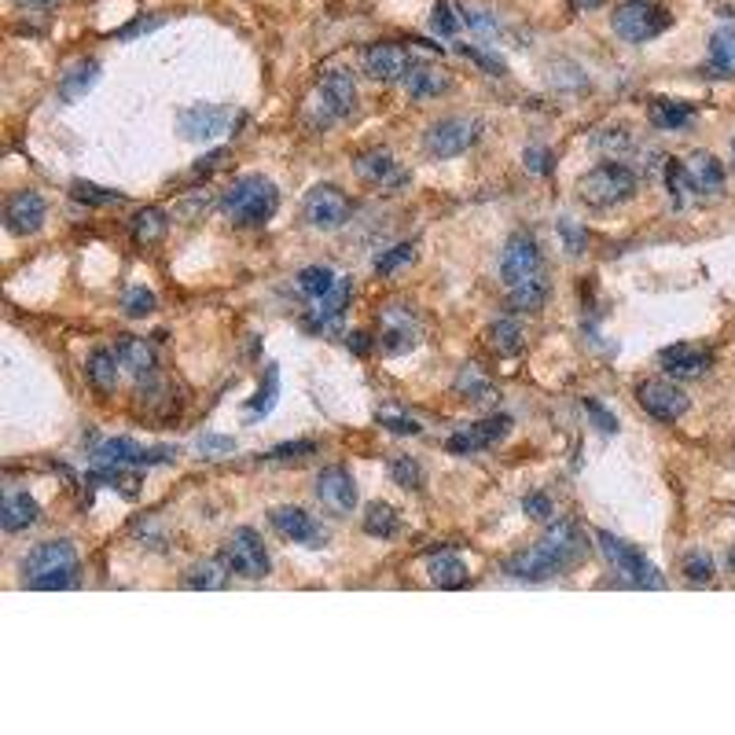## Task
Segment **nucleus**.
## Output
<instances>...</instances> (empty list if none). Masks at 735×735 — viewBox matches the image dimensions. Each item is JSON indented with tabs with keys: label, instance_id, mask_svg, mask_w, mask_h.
Here are the masks:
<instances>
[{
	"label": "nucleus",
	"instance_id": "1",
	"mask_svg": "<svg viewBox=\"0 0 735 735\" xmlns=\"http://www.w3.org/2000/svg\"><path fill=\"white\" fill-rule=\"evenodd\" d=\"M23 577L30 588H74L78 585V552L70 541H45L30 548V555L23 559Z\"/></svg>",
	"mask_w": 735,
	"mask_h": 735
},
{
	"label": "nucleus",
	"instance_id": "2",
	"mask_svg": "<svg viewBox=\"0 0 735 735\" xmlns=\"http://www.w3.org/2000/svg\"><path fill=\"white\" fill-rule=\"evenodd\" d=\"M280 206V188L269 177H239L225 195H221V210H225L239 228L265 225Z\"/></svg>",
	"mask_w": 735,
	"mask_h": 735
},
{
	"label": "nucleus",
	"instance_id": "3",
	"mask_svg": "<svg viewBox=\"0 0 735 735\" xmlns=\"http://www.w3.org/2000/svg\"><path fill=\"white\" fill-rule=\"evenodd\" d=\"M636 195V173L625 162H603L596 170H588L577 184V199L592 210H607Z\"/></svg>",
	"mask_w": 735,
	"mask_h": 735
},
{
	"label": "nucleus",
	"instance_id": "4",
	"mask_svg": "<svg viewBox=\"0 0 735 735\" xmlns=\"http://www.w3.org/2000/svg\"><path fill=\"white\" fill-rule=\"evenodd\" d=\"M600 548H603V559L622 574V581H629L633 588H666V577H662V570H658L651 559H647L640 548H633V544L618 541L614 533L600 530Z\"/></svg>",
	"mask_w": 735,
	"mask_h": 735
},
{
	"label": "nucleus",
	"instance_id": "5",
	"mask_svg": "<svg viewBox=\"0 0 735 735\" xmlns=\"http://www.w3.org/2000/svg\"><path fill=\"white\" fill-rule=\"evenodd\" d=\"M669 26V12H662L651 0H622L611 15V30L622 41H633V45H644L651 37H658Z\"/></svg>",
	"mask_w": 735,
	"mask_h": 735
},
{
	"label": "nucleus",
	"instance_id": "6",
	"mask_svg": "<svg viewBox=\"0 0 735 735\" xmlns=\"http://www.w3.org/2000/svg\"><path fill=\"white\" fill-rule=\"evenodd\" d=\"M225 563L232 566V574L250 577V581H258V577H265L272 570L269 548H265V541L250 526L232 530V537L225 544Z\"/></svg>",
	"mask_w": 735,
	"mask_h": 735
},
{
	"label": "nucleus",
	"instance_id": "7",
	"mask_svg": "<svg viewBox=\"0 0 735 735\" xmlns=\"http://www.w3.org/2000/svg\"><path fill=\"white\" fill-rule=\"evenodd\" d=\"M162 460H173V449H144L140 441L133 438H103L92 445V464L103 467H151L162 464Z\"/></svg>",
	"mask_w": 735,
	"mask_h": 735
},
{
	"label": "nucleus",
	"instance_id": "8",
	"mask_svg": "<svg viewBox=\"0 0 735 735\" xmlns=\"http://www.w3.org/2000/svg\"><path fill=\"white\" fill-rule=\"evenodd\" d=\"M666 173L669 177H677L688 192L695 195H717L724 192V166L721 159H713V155H706V151H695L691 159L677 162L669 159L666 162Z\"/></svg>",
	"mask_w": 735,
	"mask_h": 735
},
{
	"label": "nucleus",
	"instance_id": "9",
	"mask_svg": "<svg viewBox=\"0 0 735 735\" xmlns=\"http://www.w3.org/2000/svg\"><path fill=\"white\" fill-rule=\"evenodd\" d=\"M302 214H306L309 225L339 228L353 217V199L342 188H335V184H317L302 199Z\"/></svg>",
	"mask_w": 735,
	"mask_h": 735
},
{
	"label": "nucleus",
	"instance_id": "10",
	"mask_svg": "<svg viewBox=\"0 0 735 735\" xmlns=\"http://www.w3.org/2000/svg\"><path fill=\"white\" fill-rule=\"evenodd\" d=\"M544 276V258H541V247L533 243L530 236H511L504 243V254H500V280L511 287H519V283H530Z\"/></svg>",
	"mask_w": 735,
	"mask_h": 735
},
{
	"label": "nucleus",
	"instance_id": "11",
	"mask_svg": "<svg viewBox=\"0 0 735 735\" xmlns=\"http://www.w3.org/2000/svg\"><path fill=\"white\" fill-rule=\"evenodd\" d=\"M636 401H640L647 416L662 419V423H673V419H680L691 408V397L677 383H669V379H644L636 386Z\"/></svg>",
	"mask_w": 735,
	"mask_h": 735
},
{
	"label": "nucleus",
	"instance_id": "12",
	"mask_svg": "<svg viewBox=\"0 0 735 735\" xmlns=\"http://www.w3.org/2000/svg\"><path fill=\"white\" fill-rule=\"evenodd\" d=\"M475 136L478 122H471V118H438L427 129L423 144H427L434 159H456V155H464L467 147L475 144Z\"/></svg>",
	"mask_w": 735,
	"mask_h": 735
},
{
	"label": "nucleus",
	"instance_id": "13",
	"mask_svg": "<svg viewBox=\"0 0 735 735\" xmlns=\"http://www.w3.org/2000/svg\"><path fill=\"white\" fill-rule=\"evenodd\" d=\"M504 570L522 577V581H544V577H555V574H563V570H570V563L541 537L537 544H530V548H522V552L511 555L508 563H504Z\"/></svg>",
	"mask_w": 735,
	"mask_h": 735
},
{
	"label": "nucleus",
	"instance_id": "14",
	"mask_svg": "<svg viewBox=\"0 0 735 735\" xmlns=\"http://www.w3.org/2000/svg\"><path fill=\"white\" fill-rule=\"evenodd\" d=\"M353 173H357L364 184L383 188V192H394V188H401V184L408 181V173L397 166V159L386 151V147H368V151H361V155L353 159Z\"/></svg>",
	"mask_w": 735,
	"mask_h": 735
},
{
	"label": "nucleus",
	"instance_id": "15",
	"mask_svg": "<svg viewBox=\"0 0 735 735\" xmlns=\"http://www.w3.org/2000/svg\"><path fill=\"white\" fill-rule=\"evenodd\" d=\"M317 500L331 515H350L357 508L361 493H357V482H353L346 467H324L317 475Z\"/></svg>",
	"mask_w": 735,
	"mask_h": 735
},
{
	"label": "nucleus",
	"instance_id": "16",
	"mask_svg": "<svg viewBox=\"0 0 735 735\" xmlns=\"http://www.w3.org/2000/svg\"><path fill=\"white\" fill-rule=\"evenodd\" d=\"M45 217H48V203L45 195L37 192H15L4 203V228L12 236H34L37 228L45 225Z\"/></svg>",
	"mask_w": 735,
	"mask_h": 735
},
{
	"label": "nucleus",
	"instance_id": "17",
	"mask_svg": "<svg viewBox=\"0 0 735 735\" xmlns=\"http://www.w3.org/2000/svg\"><path fill=\"white\" fill-rule=\"evenodd\" d=\"M269 522L276 526V533L287 537V541L306 544V548H320V544L328 541V530H324V526H320V522L302 508H272Z\"/></svg>",
	"mask_w": 735,
	"mask_h": 735
},
{
	"label": "nucleus",
	"instance_id": "18",
	"mask_svg": "<svg viewBox=\"0 0 735 735\" xmlns=\"http://www.w3.org/2000/svg\"><path fill=\"white\" fill-rule=\"evenodd\" d=\"M364 74L375 81H405L408 70L416 67L412 59H408L405 45H394V41H379L364 52Z\"/></svg>",
	"mask_w": 735,
	"mask_h": 735
},
{
	"label": "nucleus",
	"instance_id": "19",
	"mask_svg": "<svg viewBox=\"0 0 735 735\" xmlns=\"http://www.w3.org/2000/svg\"><path fill=\"white\" fill-rule=\"evenodd\" d=\"M317 100L324 107V118H346V114L357 107V89H353V78L346 70H328L320 74L317 81Z\"/></svg>",
	"mask_w": 735,
	"mask_h": 735
},
{
	"label": "nucleus",
	"instance_id": "20",
	"mask_svg": "<svg viewBox=\"0 0 735 735\" xmlns=\"http://www.w3.org/2000/svg\"><path fill=\"white\" fill-rule=\"evenodd\" d=\"M511 430V419L508 416H486L471 423L467 430H456L453 438L445 441L449 445V453H478V449H489V445H497L504 434Z\"/></svg>",
	"mask_w": 735,
	"mask_h": 735
},
{
	"label": "nucleus",
	"instance_id": "21",
	"mask_svg": "<svg viewBox=\"0 0 735 735\" xmlns=\"http://www.w3.org/2000/svg\"><path fill=\"white\" fill-rule=\"evenodd\" d=\"M177 129H181V136L199 140V144L203 140H217L228 129V111L225 107H214V103H195V107H188L181 114Z\"/></svg>",
	"mask_w": 735,
	"mask_h": 735
},
{
	"label": "nucleus",
	"instance_id": "22",
	"mask_svg": "<svg viewBox=\"0 0 735 735\" xmlns=\"http://www.w3.org/2000/svg\"><path fill=\"white\" fill-rule=\"evenodd\" d=\"M544 541L552 544L555 552L563 555L570 566L585 563V559H588L585 530H581L574 519H552V522H548V530H544Z\"/></svg>",
	"mask_w": 735,
	"mask_h": 735
},
{
	"label": "nucleus",
	"instance_id": "23",
	"mask_svg": "<svg viewBox=\"0 0 735 735\" xmlns=\"http://www.w3.org/2000/svg\"><path fill=\"white\" fill-rule=\"evenodd\" d=\"M658 364L666 368L673 379H699L710 372V353L699 346H669L658 353Z\"/></svg>",
	"mask_w": 735,
	"mask_h": 735
},
{
	"label": "nucleus",
	"instance_id": "24",
	"mask_svg": "<svg viewBox=\"0 0 735 735\" xmlns=\"http://www.w3.org/2000/svg\"><path fill=\"white\" fill-rule=\"evenodd\" d=\"M401 85H405V92L412 100H438V96H445V92L453 89V78L441 67H434V63H416Z\"/></svg>",
	"mask_w": 735,
	"mask_h": 735
},
{
	"label": "nucleus",
	"instance_id": "25",
	"mask_svg": "<svg viewBox=\"0 0 735 735\" xmlns=\"http://www.w3.org/2000/svg\"><path fill=\"white\" fill-rule=\"evenodd\" d=\"M419 342L416 317L408 309H390L383 317V350L386 353H408Z\"/></svg>",
	"mask_w": 735,
	"mask_h": 735
},
{
	"label": "nucleus",
	"instance_id": "26",
	"mask_svg": "<svg viewBox=\"0 0 735 735\" xmlns=\"http://www.w3.org/2000/svg\"><path fill=\"white\" fill-rule=\"evenodd\" d=\"M100 70H103L100 59H92V56L74 59V67H70L67 74H63V81H59V100H63V103L81 100V96H85V92H89L92 85L100 81Z\"/></svg>",
	"mask_w": 735,
	"mask_h": 735
},
{
	"label": "nucleus",
	"instance_id": "27",
	"mask_svg": "<svg viewBox=\"0 0 735 735\" xmlns=\"http://www.w3.org/2000/svg\"><path fill=\"white\" fill-rule=\"evenodd\" d=\"M427 574L438 588H464L471 581V570L456 552H434L427 559Z\"/></svg>",
	"mask_w": 735,
	"mask_h": 735
},
{
	"label": "nucleus",
	"instance_id": "28",
	"mask_svg": "<svg viewBox=\"0 0 735 735\" xmlns=\"http://www.w3.org/2000/svg\"><path fill=\"white\" fill-rule=\"evenodd\" d=\"M34 522H37V500L30 493H4V504H0V526H4V533H23Z\"/></svg>",
	"mask_w": 735,
	"mask_h": 735
},
{
	"label": "nucleus",
	"instance_id": "29",
	"mask_svg": "<svg viewBox=\"0 0 735 735\" xmlns=\"http://www.w3.org/2000/svg\"><path fill=\"white\" fill-rule=\"evenodd\" d=\"M114 353H118V364H122V368H129L133 375H151V372H155V364H159V357H155V350H151V342L136 339V335H125V339H118Z\"/></svg>",
	"mask_w": 735,
	"mask_h": 735
},
{
	"label": "nucleus",
	"instance_id": "30",
	"mask_svg": "<svg viewBox=\"0 0 735 735\" xmlns=\"http://www.w3.org/2000/svg\"><path fill=\"white\" fill-rule=\"evenodd\" d=\"M85 379L96 394H111L114 379H118V353L114 350H92L85 361Z\"/></svg>",
	"mask_w": 735,
	"mask_h": 735
},
{
	"label": "nucleus",
	"instance_id": "31",
	"mask_svg": "<svg viewBox=\"0 0 735 735\" xmlns=\"http://www.w3.org/2000/svg\"><path fill=\"white\" fill-rule=\"evenodd\" d=\"M364 530L372 533V537H383V541H394L397 533L405 530V522L397 515L386 500H372L368 511H364Z\"/></svg>",
	"mask_w": 735,
	"mask_h": 735
},
{
	"label": "nucleus",
	"instance_id": "32",
	"mask_svg": "<svg viewBox=\"0 0 735 735\" xmlns=\"http://www.w3.org/2000/svg\"><path fill=\"white\" fill-rule=\"evenodd\" d=\"M710 70L721 78L735 74V26H721L710 37Z\"/></svg>",
	"mask_w": 735,
	"mask_h": 735
},
{
	"label": "nucleus",
	"instance_id": "33",
	"mask_svg": "<svg viewBox=\"0 0 735 735\" xmlns=\"http://www.w3.org/2000/svg\"><path fill=\"white\" fill-rule=\"evenodd\" d=\"M228 570H232V566H228L225 559H199V563L188 566V574H184V585L203 588V592H214V588H225Z\"/></svg>",
	"mask_w": 735,
	"mask_h": 735
},
{
	"label": "nucleus",
	"instance_id": "34",
	"mask_svg": "<svg viewBox=\"0 0 735 735\" xmlns=\"http://www.w3.org/2000/svg\"><path fill=\"white\" fill-rule=\"evenodd\" d=\"M647 118H651V125H658V129H684V125H691V118H695V107H691V103H680V100H655L647 107Z\"/></svg>",
	"mask_w": 735,
	"mask_h": 735
},
{
	"label": "nucleus",
	"instance_id": "35",
	"mask_svg": "<svg viewBox=\"0 0 735 735\" xmlns=\"http://www.w3.org/2000/svg\"><path fill=\"white\" fill-rule=\"evenodd\" d=\"M548 294H552V283H548V276H537V280H530V283L511 287L508 302H511V309H519V313H537V309L548 302Z\"/></svg>",
	"mask_w": 735,
	"mask_h": 735
},
{
	"label": "nucleus",
	"instance_id": "36",
	"mask_svg": "<svg viewBox=\"0 0 735 735\" xmlns=\"http://www.w3.org/2000/svg\"><path fill=\"white\" fill-rule=\"evenodd\" d=\"M166 228H170V217L162 214L159 206H144L133 214V236L140 243H162L166 239Z\"/></svg>",
	"mask_w": 735,
	"mask_h": 735
},
{
	"label": "nucleus",
	"instance_id": "37",
	"mask_svg": "<svg viewBox=\"0 0 735 735\" xmlns=\"http://www.w3.org/2000/svg\"><path fill=\"white\" fill-rule=\"evenodd\" d=\"M276 390H280V368L269 364V368H265V379H261V390L247 401V423H258V419L269 416L272 401H276Z\"/></svg>",
	"mask_w": 735,
	"mask_h": 735
},
{
	"label": "nucleus",
	"instance_id": "38",
	"mask_svg": "<svg viewBox=\"0 0 735 735\" xmlns=\"http://www.w3.org/2000/svg\"><path fill=\"white\" fill-rule=\"evenodd\" d=\"M489 342H493V350L504 353V357H515V353H522L519 320H511V317L493 320V328H489Z\"/></svg>",
	"mask_w": 735,
	"mask_h": 735
},
{
	"label": "nucleus",
	"instance_id": "39",
	"mask_svg": "<svg viewBox=\"0 0 735 735\" xmlns=\"http://www.w3.org/2000/svg\"><path fill=\"white\" fill-rule=\"evenodd\" d=\"M456 390L467 397V401H475V405H486V401H497V390L489 386V379L482 372H478L475 364L471 368H464L460 372V379H456Z\"/></svg>",
	"mask_w": 735,
	"mask_h": 735
},
{
	"label": "nucleus",
	"instance_id": "40",
	"mask_svg": "<svg viewBox=\"0 0 735 735\" xmlns=\"http://www.w3.org/2000/svg\"><path fill=\"white\" fill-rule=\"evenodd\" d=\"M430 30L438 37H456L460 30H464V15H460V8H453L449 0H438L434 4V12H430Z\"/></svg>",
	"mask_w": 735,
	"mask_h": 735
},
{
	"label": "nucleus",
	"instance_id": "41",
	"mask_svg": "<svg viewBox=\"0 0 735 735\" xmlns=\"http://www.w3.org/2000/svg\"><path fill=\"white\" fill-rule=\"evenodd\" d=\"M331 283H335V272L324 269V265H309V269L298 272V291L317 298V302L331 291Z\"/></svg>",
	"mask_w": 735,
	"mask_h": 735
},
{
	"label": "nucleus",
	"instance_id": "42",
	"mask_svg": "<svg viewBox=\"0 0 735 735\" xmlns=\"http://www.w3.org/2000/svg\"><path fill=\"white\" fill-rule=\"evenodd\" d=\"M70 199L78 206H103V203H122L125 195L111 192V188H96V184H89V181H78V184H70Z\"/></svg>",
	"mask_w": 735,
	"mask_h": 735
},
{
	"label": "nucleus",
	"instance_id": "43",
	"mask_svg": "<svg viewBox=\"0 0 735 735\" xmlns=\"http://www.w3.org/2000/svg\"><path fill=\"white\" fill-rule=\"evenodd\" d=\"M390 478H394L401 489H408V493H419V489H423V471H419V464L412 456H394V460H390Z\"/></svg>",
	"mask_w": 735,
	"mask_h": 735
},
{
	"label": "nucleus",
	"instance_id": "44",
	"mask_svg": "<svg viewBox=\"0 0 735 735\" xmlns=\"http://www.w3.org/2000/svg\"><path fill=\"white\" fill-rule=\"evenodd\" d=\"M350 291H353V283L342 276V280L331 283V291L320 298V313H324V320H335L342 317V309L350 306Z\"/></svg>",
	"mask_w": 735,
	"mask_h": 735
},
{
	"label": "nucleus",
	"instance_id": "45",
	"mask_svg": "<svg viewBox=\"0 0 735 735\" xmlns=\"http://www.w3.org/2000/svg\"><path fill=\"white\" fill-rule=\"evenodd\" d=\"M412 261H416V247H412V243H401V247L386 250V254L375 258V272H379V276H394L397 269H408Z\"/></svg>",
	"mask_w": 735,
	"mask_h": 735
},
{
	"label": "nucleus",
	"instance_id": "46",
	"mask_svg": "<svg viewBox=\"0 0 735 735\" xmlns=\"http://www.w3.org/2000/svg\"><path fill=\"white\" fill-rule=\"evenodd\" d=\"M122 309L129 313V317H147V313L155 309V294L147 291V287H125Z\"/></svg>",
	"mask_w": 735,
	"mask_h": 735
},
{
	"label": "nucleus",
	"instance_id": "47",
	"mask_svg": "<svg viewBox=\"0 0 735 735\" xmlns=\"http://www.w3.org/2000/svg\"><path fill=\"white\" fill-rule=\"evenodd\" d=\"M684 577H688V581H695V585H706V581L713 577V559L706 552L684 555Z\"/></svg>",
	"mask_w": 735,
	"mask_h": 735
},
{
	"label": "nucleus",
	"instance_id": "48",
	"mask_svg": "<svg viewBox=\"0 0 735 735\" xmlns=\"http://www.w3.org/2000/svg\"><path fill=\"white\" fill-rule=\"evenodd\" d=\"M460 15H464L467 30H478V34H497V23H493V15H489L486 8H478V4H460Z\"/></svg>",
	"mask_w": 735,
	"mask_h": 735
},
{
	"label": "nucleus",
	"instance_id": "49",
	"mask_svg": "<svg viewBox=\"0 0 735 735\" xmlns=\"http://www.w3.org/2000/svg\"><path fill=\"white\" fill-rule=\"evenodd\" d=\"M522 511H526L533 522H552L555 504H552V497H548V493H530V497L522 500Z\"/></svg>",
	"mask_w": 735,
	"mask_h": 735
},
{
	"label": "nucleus",
	"instance_id": "50",
	"mask_svg": "<svg viewBox=\"0 0 735 735\" xmlns=\"http://www.w3.org/2000/svg\"><path fill=\"white\" fill-rule=\"evenodd\" d=\"M166 23V19H162V15H140V19H133V23L129 26H122V30H118V41H125V37H144V34H151V30H159V26Z\"/></svg>",
	"mask_w": 735,
	"mask_h": 735
},
{
	"label": "nucleus",
	"instance_id": "51",
	"mask_svg": "<svg viewBox=\"0 0 735 735\" xmlns=\"http://www.w3.org/2000/svg\"><path fill=\"white\" fill-rule=\"evenodd\" d=\"M313 449H317L313 441H291V445H276V449H269L265 460H291V456H306V453H313Z\"/></svg>",
	"mask_w": 735,
	"mask_h": 735
},
{
	"label": "nucleus",
	"instance_id": "52",
	"mask_svg": "<svg viewBox=\"0 0 735 735\" xmlns=\"http://www.w3.org/2000/svg\"><path fill=\"white\" fill-rule=\"evenodd\" d=\"M456 52H460V56H467V59H471V63H478V67H482V70H493V74H504V63H497V56H486L482 48L460 45V48H456Z\"/></svg>",
	"mask_w": 735,
	"mask_h": 735
},
{
	"label": "nucleus",
	"instance_id": "53",
	"mask_svg": "<svg viewBox=\"0 0 735 735\" xmlns=\"http://www.w3.org/2000/svg\"><path fill=\"white\" fill-rule=\"evenodd\" d=\"M526 166H530L533 173H548L552 170V151H548V147H541V144H533V147H526Z\"/></svg>",
	"mask_w": 735,
	"mask_h": 735
},
{
	"label": "nucleus",
	"instance_id": "54",
	"mask_svg": "<svg viewBox=\"0 0 735 735\" xmlns=\"http://www.w3.org/2000/svg\"><path fill=\"white\" fill-rule=\"evenodd\" d=\"M585 408L592 412V423H596L600 430H607V434H614V430H618V419L611 416V408H607V405H600V401H585Z\"/></svg>",
	"mask_w": 735,
	"mask_h": 735
},
{
	"label": "nucleus",
	"instance_id": "55",
	"mask_svg": "<svg viewBox=\"0 0 735 735\" xmlns=\"http://www.w3.org/2000/svg\"><path fill=\"white\" fill-rule=\"evenodd\" d=\"M203 214H206V195H192V199H181V203H177V217H184V221L203 217Z\"/></svg>",
	"mask_w": 735,
	"mask_h": 735
},
{
	"label": "nucleus",
	"instance_id": "56",
	"mask_svg": "<svg viewBox=\"0 0 735 735\" xmlns=\"http://www.w3.org/2000/svg\"><path fill=\"white\" fill-rule=\"evenodd\" d=\"M379 423L390 430H401V434H416L419 430V423H412V419H405V416H390V412H379Z\"/></svg>",
	"mask_w": 735,
	"mask_h": 735
},
{
	"label": "nucleus",
	"instance_id": "57",
	"mask_svg": "<svg viewBox=\"0 0 735 735\" xmlns=\"http://www.w3.org/2000/svg\"><path fill=\"white\" fill-rule=\"evenodd\" d=\"M225 162H228V151H225V147H217L214 155H206L203 162H195L192 173H195V177H203L206 170H217V166H225Z\"/></svg>",
	"mask_w": 735,
	"mask_h": 735
},
{
	"label": "nucleus",
	"instance_id": "58",
	"mask_svg": "<svg viewBox=\"0 0 735 735\" xmlns=\"http://www.w3.org/2000/svg\"><path fill=\"white\" fill-rule=\"evenodd\" d=\"M350 350L357 353V357H364V353H368V346H372V339H368V335H364V331H357V335H350Z\"/></svg>",
	"mask_w": 735,
	"mask_h": 735
},
{
	"label": "nucleus",
	"instance_id": "59",
	"mask_svg": "<svg viewBox=\"0 0 735 735\" xmlns=\"http://www.w3.org/2000/svg\"><path fill=\"white\" fill-rule=\"evenodd\" d=\"M203 449L206 453H217V449H221V453H232V441L228 438H203Z\"/></svg>",
	"mask_w": 735,
	"mask_h": 735
},
{
	"label": "nucleus",
	"instance_id": "60",
	"mask_svg": "<svg viewBox=\"0 0 735 735\" xmlns=\"http://www.w3.org/2000/svg\"><path fill=\"white\" fill-rule=\"evenodd\" d=\"M19 8H34V12H45V8H56L59 0H15Z\"/></svg>",
	"mask_w": 735,
	"mask_h": 735
},
{
	"label": "nucleus",
	"instance_id": "61",
	"mask_svg": "<svg viewBox=\"0 0 735 735\" xmlns=\"http://www.w3.org/2000/svg\"><path fill=\"white\" fill-rule=\"evenodd\" d=\"M577 4H581V8H600L603 0H577Z\"/></svg>",
	"mask_w": 735,
	"mask_h": 735
},
{
	"label": "nucleus",
	"instance_id": "62",
	"mask_svg": "<svg viewBox=\"0 0 735 735\" xmlns=\"http://www.w3.org/2000/svg\"><path fill=\"white\" fill-rule=\"evenodd\" d=\"M732 170H735V140H732Z\"/></svg>",
	"mask_w": 735,
	"mask_h": 735
}]
</instances>
